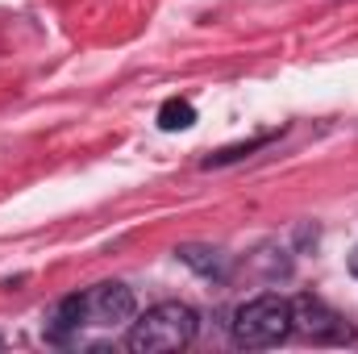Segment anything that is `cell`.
<instances>
[{
	"mask_svg": "<svg viewBox=\"0 0 358 354\" xmlns=\"http://www.w3.org/2000/svg\"><path fill=\"white\" fill-rule=\"evenodd\" d=\"M196 321H200V317H196L192 304H183V300H163V304L146 309V313L134 321L125 346L134 354L183 351V346H192V338H196Z\"/></svg>",
	"mask_w": 358,
	"mask_h": 354,
	"instance_id": "obj_1",
	"label": "cell"
},
{
	"mask_svg": "<svg viewBox=\"0 0 358 354\" xmlns=\"http://www.w3.org/2000/svg\"><path fill=\"white\" fill-rule=\"evenodd\" d=\"M229 334H234V342L246 346V351H263V346L283 342V338L292 334V300H287V296H275V292L246 300V304L234 313Z\"/></svg>",
	"mask_w": 358,
	"mask_h": 354,
	"instance_id": "obj_2",
	"label": "cell"
},
{
	"mask_svg": "<svg viewBox=\"0 0 358 354\" xmlns=\"http://www.w3.org/2000/svg\"><path fill=\"white\" fill-rule=\"evenodd\" d=\"M292 330L304 334V338H313V342H346L350 338V325L329 304H321L313 296L292 300Z\"/></svg>",
	"mask_w": 358,
	"mask_h": 354,
	"instance_id": "obj_3",
	"label": "cell"
},
{
	"mask_svg": "<svg viewBox=\"0 0 358 354\" xmlns=\"http://www.w3.org/2000/svg\"><path fill=\"white\" fill-rule=\"evenodd\" d=\"M134 292L125 283H96L84 292V325H125L134 321Z\"/></svg>",
	"mask_w": 358,
	"mask_h": 354,
	"instance_id": "obj_4",
	"label": "cell"
},
{
	"mask_svg": "<svg viewBox=\"0 0 358 354\" xmlns=\"http://www.w3.org/2000/svg\"><path fill=\"white\" fill-rule=\"evenodd\" d=\"M80 325H84V296H63L46 313V338L50 342H67Z\"/></svg>",
	"mask_w": 358,
	"mask_h": 354,
	"instance_id": "obj_5",
	"label": "cell"
},
{
	"mask_svg": "<svg viewBox=\"0 0 358 354\" xmlns=\"http://www.w3.org/2000/svg\"><path fill=\"white\" fill-rule=\"evenodd\" d=\"M159 125L167 129V134H176V129H192L196 125V108H192V100H163V108H159Z\"/></svg>",
	"mask_w": 358,
	"mask_h": 354,
	"instance_id": "obj_6",
	"label": "cell"
},
{
	"mask_svg": "<svg viewBox=\"0 0 358 354\" xmlns=\"http://www.w3.org/2000/svg\"><path fill=\"white\" fill-rule=\"evenodd\" d=\"M179 259L187 267H196L200 275H225V255L208 250V246H179Z\"/></svg>",
	"mask_w": 358,
	"mask_h": 354,
	"instance_id": "obj_7",
	"label": "cell"
},
{
	"mask_svg": "<svg viewBox=\"0 0 358 354\" xmlns=\"http://www.w3.org/2000/svg\"><path fill=\"white\" fill-rule=\"evenodd\" d=\"M271 142V134H263V138H255V142H246V146H225V150H217L204 167H225V163H238L242 155H255V150H263Z\"/></svg>",
	"mask_w": 358,
	"mask_h": 354,
	"instance_id": "obj_8",
	"label": "cell"
},
{
	"mask_svg": "<svg viewBox=\"0 0 358 354\" xmlns=\"http://www.w3.org/2000/svg\"><path fill=\"white\" fill-rule=\"evenodd\" d=\"M350 271L358 275V246H355V255H350Z\"/></svg>",
	"mask_w": 358,
	"mask_h": 354,
	"instance_id": "obj_9",
	"label": "cell"
}]
</instances>
